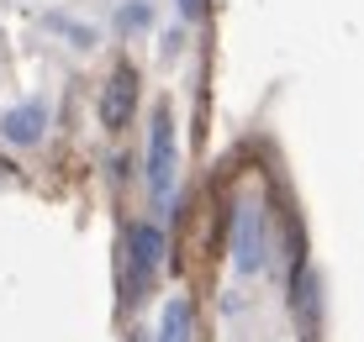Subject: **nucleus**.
Here are the masks:
<instances>
[{
  "label": "nucleus",
  "mask_w": 364,
  "mask_h": 342,
  "mask_svg": "<svg viewBox=\"0 0 364 342\" xmlns=\"http://www.w3.org/2000/svg\"><path fill=\"white\" fill-rule=\"evenodd\" d=\"M191 332H196V306L185 295H174L159 316V342H191Z\"/></svg>",
  "instance_id": "nucleus-6"
},
{
  "label": "nucleus",
  "mask_w": 364,
  "mask_h": 342,
  "mask_svg": "<svg viewBox=\"0 0 364 342\" xmlns=\"http://www.w3.org/2000/svg\"><path fill=\"white\" fill-rule=\"evenodd\" d=\"M232 263H237V274H259V269H264V221H259L254 200L237 206V221H232Z\"/></svg>",
  "instance_id": "nucleus-3"
},
{
  "label": "nucleus",
  "mask_w": 364,
  "mask_h": 342,
  "mask_svg": "<svg viewBox=\"0 0 364 342\" xmlns=\"http://www.w3.org/2000/svg\"><path fill=\"white\" fill-rule=\"evenodd\" d=\"M164 263V232L159 226H132L127 232V300H143L154 289V274Z\"/></svg>",
  "instance_id": "nucleus-2"
},
{
  "label": "nucleus",
  "mask_w": 364,
  "mask_h": 342,
  "mask_svg": "<svg viewBox=\"0 0 364 342\" xmlns=\"http://www.w3.org/2000/svg\"><path fill=\"white\" fill-rule=\"evenodd\" d=\"M174 6H180V16H185V21H196L200 11H206V0H174Z\"/></svg>",
  "instance_id": "nucleus-9"
},
{
  "label": "nucleus",
  "mask_w": 364,
  "mask_h": 342,
  "mask_svg": "<svg viewBox=\"0 0 364 342\" xmlns=\"http://www.w3.org/2000/svg\"><path fill=\"white\" fill-rule=\"evenodd\" d=\"M148 195H154V206H169V195H174V116H169V106H159L154 121H148Z\"/></svg>",
  "instance_id": "nucleus-1"
},
{
  "label": "nucleus",
  "mask_w": 364,
  "mask_h": 342,
  "mask_svg": "<svg viewBox=\"0 0 364 342\" xmlns=\"http://www.w3.org/2000/svg\"><path fill=\"white\" fill-rule=\"evenodd\" d=\"M43 132H48V111H43V106H16V111H6V116H0V137H6V143H16V148L43 143Z\"/></svg>",
  "instance_id": "nucleus-5"
},
{
  "label": "nucleus",
  "mask_w": 364,
  "mask_h": 342,
  "mask_svg": "<svg viewBox=\"0 0 364 342\" xmlns=\"http://www.w3.org/2000/svg\"><path fill=\"white\" fill-rule=\"evenodd\" d=\"M148 27H154V6H148V0H127V6L117 11V32L122 37H137Z\"/></svg>",
  "instance_id": "nucleus-7"
},
{
  "label": "nucleus",
  "mask_w": 364,
  "mask_h": 342,
  "mask_svg": "<svg viewBox=\"0 0 364 342\" xmlns=\"http://www.w3.org/2000/svg\"><path fill=\"white\" fill-rule=\"evenodd\" d=\"M132 106H137V74L132 69H117L100 90V126L106 132H122L132 121Z\"/></svg>",
  "instance_id": "nucleus-4"
},
{
  "label": "nucleus",
  "mask_w": 364,
  "mask_h": 342,
  "mask_svg": "<svg viewBox=\"0 0 364 342\" xmlns=\"http://www.w3.org/2000/svg\"><path fill=\"white\" fill-rule=\"evenodd\" d=\"M296 300H301V326H306V337H317V280H311V274L296 280Z\"/></svg>",
  "instance_id": "nucleus-8"
}]
</instances>
